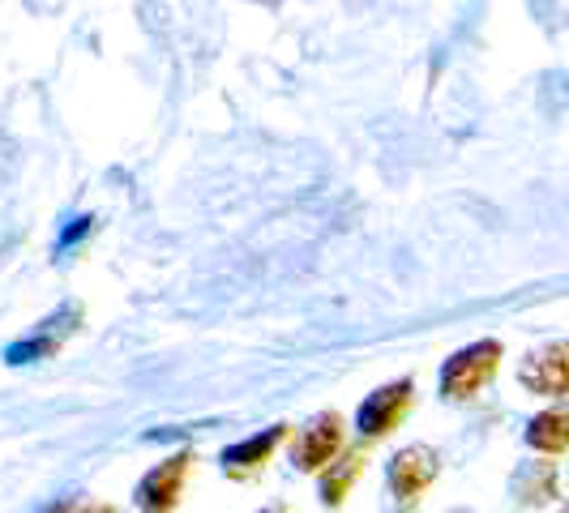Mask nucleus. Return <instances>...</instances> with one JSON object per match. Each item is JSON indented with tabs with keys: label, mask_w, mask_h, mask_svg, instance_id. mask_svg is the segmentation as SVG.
Masks as SVG:
<instances>
[{
	"label": "nucleus",
	"mask_w": 569,
	"mask_h": 513,
	"mask_svg": "<svg viewBox=\"0 0 569 513\" xmlns=\"http://www.w3.org/2000/svg\"><path fill=\"white\" fill-rule=\"evenodd\" d=\"M497 360H501V342H476V346H462L455 360L441 372V394L446 399H476L485 390V381L497 372Z\"/></svg>",
	"instance_id": "obj_1"
},
{
	"label": "nucleus",
	"mask_w": 569,
	"mask_h": 513,
	"mask_svg": "<svg viewBox=\"0 0 569 513\" xmlns=\"http://www.w3.org/2000/svg\"><path fill=\"white\" fill-rule=\"evenodd\" d=\"M360 466H365V457L360 454L342 457L339 471H330V475L321 480V501H326V505H339L342 496H347V487H351V480L360 475Z\"/></svg>",
	"instance_id": "obj_10"
},
{
	"label": "nucleus",
	"mask_w": 569,
	"mask_h": 513,
	"mask_svg": "<svg viewBox=\"0 0 569 513\" xmlns=\"http://www.w3.org/2000/svg\"><path fill=\"white\" fill-rule=\"evenodd\" d=\"M518 381L531 394H569V342H552L536 355H527Z\"/></svg>",
	"instance_id": "obj_3"
},
{
	"label": "nucleus",
	"mask_w": 569,
	"mask_h": 513,
	"mask_svg": "<svg viewBox=\"0 0 569 513\" xmlns=\"http://www.w3.org/2000/svg\"><path fill=\"white\" fill-rule=\"evenodd\" d=\"M69 513H116L108 505H69Z\"/></svg>",
	"instance_id": "obj_11"
},
{
	"label": "nucleus",
	"mask_w": 569,
	"mask_h": 513,
	"mask_svg": "<svg viewBox=\"0 0 569 513\" xmlns=\"http://www.w3.org/2000/svg\"><path fill=\"white\" fill-rule=\"evenodd\" d=\"M407 406H411V381H395V385L377 390V394L360 406V432H365V436H386V432L402 420Z\"/></svg>",
	"instance_id": "obj_6"
},
{
	"label": "nucleus",
	"mask_w": 569,
	"mask_h": 513,
	"mask_svg": "<svg viewBox=\"0 0 569 513\" xmlns=\"http://www.w3.org/2000/svg\"><path fill=\"white\" fill-rule=\"evenodd\" d=\"M527 441L536 450H543V454L569 450V411H543V415H536L531 428H527Z\"/></svg>",
	"instance_id": "obj_8"
},
{
	"label": "nucleus",
	"mask_w": 569,
	"mask_h": 513,
	"mask_svg": "<svg viewBox=\"0 0 569 513\" xmlns=\"http://www.w3.org/2000/svg\"><path fill=\"white\" fill-rule=\"evenodd\" d=\"M279 441H283V428H270V432H261V436L244 441V445H231L228 454H223V466H228V471H249V466H257Z\"/></svg>",
	"instance_id": "obj_9"
},
{
	"label": "nucleus",
	"mask_w": 569,
	"mask_h": 513,
	"mask_svg": "<svg viewBox=\"0 0 569 513\" xmlns=\"http://www.w3.org/2000/svg\"><path fill=\"white\" fill-rule=\"evenodd\" d=\"M261 513H283V510H261Z\"/></svg>",
	"instance_id": "obj_12"
},
{
	"label": "nucleus",
	"mask_w": 569,
	"mask_h": 513,
	"mask_svg": "<svg viewBox=\"0 0 569 513\" xmlns=\"http://www.w3.org/2000/svg\"><path fill=\"white\" fill-rule=\"evenodd\" d=\"M189 475V454H176L168 462H159L142 484H138V505L142 513H171L180 501V484Z\"/></svg>",
	"instance_id": "obj_4"
},
{
	"label": "nucleus",
	"mask_w": 569,
	"mask_h": 513,
	"mask_svg": "<svg viewBox=\"0 0 569 513\" xmlns=\"http://www.w3.org/2000/svg\"><path fill=\"white\" fill-rule=\"evenodd\" d=\"M557 496V466L552 462H527L513 475V501L518 505H543Z\"/></svg>",
	"instance_id": "obj_7"
},
{
	"label": "nucleus",
	"mask_w": 569,
	"mask_h": 513,
	"mask_svg": "<svg viewBox=\"0 0 569 513\" xmlns=\"http://www.w3.org/2000/svg\"><path fill=\"white\" fill-rule=\"evenodd\" d=\"M339 445H342V420L335 411H321L313 424H305L296 432L291 462H296L300 471H317V466H326L330 457L339 454Z\"/></svg>",
	"instance_id": "obj_2"
},
{
	"label": "nucleus",
	"mask_w": 569,
	"mask_h": 513,
	"mask_svg": "<svg viewBox=\"0 0 569 513\" xmlns=\"http://www.w3.org/2000/svg\"><path fill=\"white\" fill-rule=\"evenodd\" d=\"M432 480H437V454H432L428 445L399 450L395 462H390V492H395L399 501H416Z\"/></svg>",
	"instance_id": "obj_5"
}]
</instances>
